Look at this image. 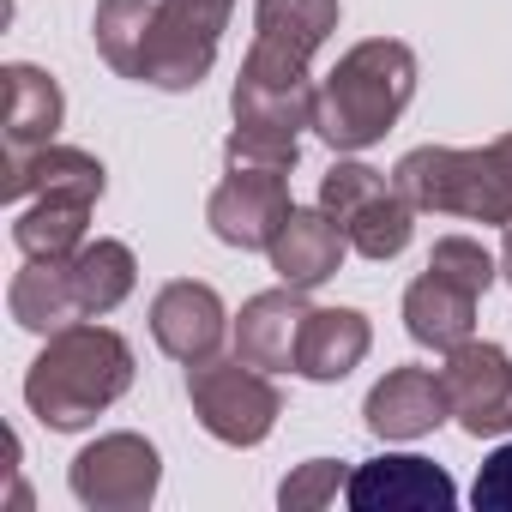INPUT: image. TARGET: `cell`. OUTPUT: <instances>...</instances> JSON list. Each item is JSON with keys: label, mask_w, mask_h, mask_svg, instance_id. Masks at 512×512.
I'll return each instance as SVG.
<instances>
[{"label": "cell", "mask_w": 512, "mask_h": 512, "mask_svg": "<svg viewBox=\"0 0 512 512\" xmlns=\"http://www.w3.org/2000/svg\"><path fill=\"white\" fill-rule=\"evenodd\" d=\"M151 13H157V0H97V13H91L97 55H103V61H109L121 79H139Z\"/></svg>", "instance_id": "23"}, {"label": "cell", "mask_w": 512, "mask_h": 512, "mask_svg": "<svg viewBox=\"0 0 512 512\" xmlns=\"http://www.w3.org/2000/svg\"><path fill=\"white\" fill-rule=\"evenodd\" d=\"M7 314L25 326V332H61L79 314V296H73V278H67V260H31L13 284H7Z\"/></svg>", "instance_id": "21"}, {"label": "cell", "mask_w": 512, "mask_h": 512, "mask_svg": "<svg viewBox=\"0 0 512 512\" xmlns=\"http://www.w3.org/2000/svg\"><path fill=\"white\" fill-rule=\"evenodd\" d=\"M428 272H440V278H452V284H464V290L488 296V284H494L500 260H494L482 241H470V235H440V241H434V253H428Z\"/></svg>", "instance_id": "25"}, {"label": "cell", "mask_w": 512, "mask_h": 512, "mask_svg": "<svg viewBox=\"0 0 512 512\" xmlns=\"http://www.w3.org/2000/svg\"><path fill=\"white\" fill-rule=\"evenodd\" d=\"M344 500L356 512H446L458 500V482L434 464V458H416V452H380L368 464L350 470V488Z\"/></svg>", "instance_id": "11"}, {"label": "cell", "mask_w": 512, "mask_h": 512, "mask_svg": "<svg viewBox=\"0 0 512 512\" xmlns=\"http://www.w3.org/2000/svg\"><path fill=\"white\" fill-rule=\"evenodd\" d=\"M476 290L440 278V272H422L410 290H404V332L422 344V350H458L470 332H476Z\"/></svg>", "instance_id": "18"}, {"label": "cell", "mask_w": 512, "mask_h": 512, "mask_svg": "<svg viewBox=\"0 0 512 512\" xmlns=\"http://www.w3.org/2000/svg\"><path fill=\"white\" fill-rule=\"evenodd\" d=\"M302 296L308 290H290V284L247 296L241 314H235V326H229L235 356L253 362V368H266V374L296 368V338H302V320H308V302Z\"/></svg>", "instance_id": "15"}, {"label": "cell", "mask_w": 512, "mask_h": 512, "mask_svg": "<svg viewBox=\"0 0 512 512\" xmlns=\"http://www.w3.org/2000/svg\"><path fill=\"white\" fill-rule=\"evenodd\" d=\"M127 386H133V344L115 326L73 320L49 332L43 356L31 362L25 404L43 428L73 434V428H91L115 398H127Z\"/></svg>", "instance_id": "1"}, {"label": "cell", "mask_w": 512, "mask_h": 512, "mask_svg": "<svg viewBox=\"0 0 512 512\" xmlns=\"http://www.w3.org/2000/svg\"><path fill=\"white\" fill-rule=\"evenodd\" d=\"M67 278H73V296H79V314L85 320H103L115 314L133 284H139V260H133V247L115 241V235H97L85 241L79 253H67Z\"/></svg>", "instance_id": "20"}, {"label": "cell", "mask_w": 512, "mask_h": 512, "mask_svg": "<svg viewBox=\"0 0 512 512\" xmlns=\"http://www.w3.org/2000/svg\"><path fill=\"white\" fill-rule=\"evenodd\" d=\"M368 344H374L368 314H356V308H308L302 338H296V374L314 380V386H332V380L362 368Z\"/></svg>", "instance_id": "17"}, {"label": "cell", "mask_w": 512, "mask_h": 512, "mask_svg": "<svg viewBox=\"0 0 512 512\" xmlns=\"http://www.w3.org/2000/svg\"><path fill=\"white\" fill-rule=\"evenodd\" d=\"M85 223H91L85 199H25L13 217V241L25 260H67V253H79L91 241Z\"/></svg>", "instance_id": "22"}, {"label": "cell", "mask_w": 512, "mask_h": 512, "mask_svg": "<svg viewBox=\"0 0 512 512\" xmlns=\"http://www.w3.org/2000/svg\"><path fill=\"white\" fill-rule=\"evenodd\" d=\"M446 416H452V404H446V386L434 368H392L386 380H374V392L362 404V422L374 440H422Z\"/></svg>", "instance_id": "13"}, {"label": "cell", "mask_w": 512, "mask_h": 512, "mask_svg": "<svg viewBox=\"0 0 512 512\" xmlns=\"http://www.w3.org/2000/svg\"><path fill=\"white\" fill-rule=\"evenodd\" d=\"M0 91H7V151L55 145L61 115H67V97H61V85L43 67H31V61L0 67Z\"/></svg>", "instance_id": "19"}, {"label": "cell", "mask_w": 512, "mask_h": 512, "mask_svg": "<svg viewBox=\"0 0 512 512\" xmlns=\"http://www.w3.org/2000/svg\"><path fill=\"white\" fill-rule=\"evenodd\" d=\"M187 404H193L199 428L223 446H260L284 416V392L272 386V374L241 362V356L193 362L187 368Z\"/></svg>", "instance_id": "5"}, {"label": "cell", "mask_w": 512, "mask_h": 512, "mask_svg": "<svg viewBox=\"0 0 512 512\" xmlns=\"http://www.w3.org/2000/svg\"><path fill=\"white\" fill-rule=\"evenodd\" d=\"M398 193L416 211L470 217V223H512V133L458 151V145H416L392 169Z\"/></svg>", "instance_id": "3"}, {"label": "cell", "mask_w": 512, "mask_h": 512, "mask_svg": "<svg viewBox=\"0 0 512 512\" xmlns=\"http://www.w3.org/2000/svg\"><path fill=\"white\" fill-rule=\"evenodd\" d=\"M290 211H296V199H290V169L229 163V175L217 181V193H211V205H205V223H211V235H217L223 247L266 253Z\"/></svg>", "instance_id": "9"}, {"label": "cell", "mask_w": 512, "mask_h": 512, "mask_svg": "<svg viewBox=\"0 0 512 512\" xmlns=\"http://www.w3.org/2000/svg\"><path fill=\"white\" fill-rule=\"evenodd\" d=\"M67 482H73V500L91 506V512H139V506L157 500L163 458H157V446L145 434H127L121 428V434H97L73 458Z\"/></svg>", "instance_id": "8"}, {"label": "cell", "mask_w": 512, "mask_h": 512, "mask_svg": "<svg viewBox=\"0 0 512 512\" xmlns=\"http://www.w3.org/2000/svg\"><path fill=\"white\" fill-rule=\"evenodd\" d=\"M500 278L512 284V223H506V247H500Z\"/></svg>", "instance_id": "27"}, {"label": "cell", "mask_w": 512, "mask_h": 512, "mask_svg": "<svg viewBox=\"0 0 512 512\" xmlns=\"http://www.w3.org/2000/svg\"><path fill=\"white\" fill-rule=\"evenodd\" d=\"M470 500H476V512H512V440L482 458V470L470 482Z\"/></svg>", "instance_id": "26"}, {"label": "cell", "mask_w": 512, "mask_h": 512, "mask_svg": "<svg viewBox=\"0 0 512 512\" xmlns=\"http://www.w3.org/2000/svg\"><path fill=\"white\" fill-rule=\"evenodd\" d=\"M344 488H350L344 458H308V464H296V470L278 482V506H284V512H320V506H332Z\"/></svg>", "instance_id": "24"}, {"label": "cell", "mask_w": 512, "mask_h": 512, "mask_svg": "<svg viewBox=\"0 0 512 512\" xmlns=\"http://www.w3.org/2000/svg\"><path fill=\"white\" fill-rule=\"evenodd\" d=\"M151 338L169 362H211L217 344L229 338V314H223V296L211 284H193V278H175L157 290L151 302Z\"/></svg>", "instance_id": "12"}, {"label": "cell", "mask_w": 512, "mask_h": 512, "mask_svg": "<svg viewBox=\"0 0 512 512\" xmlns=\"http://www.w3.org/2000/svg\"><path fill=\"white\" fill-rule=\"evenodd\" d=\"M338 31V0H253V49L235 79L253 85H314L308 67Z\"/></svg>", "instance_id": "7"}, {"label": "cell", "mask_w": 512, "mask_h": 512, "mask_svg": "<svg viewBox=\"0 0 512 512\" xmlns=\"http://www.w3.org/2000/svg\"><path fill=\"white\" fill-rule=\"evenodd\" d=\"M440 386H446V404L470 440L512 434V356L500 344L464 338L458 350H446Z\"/></svg>", "instance_id": "10"}, {"label": "cell", "mask_w": 512, "mask_h": 512, "mask_svg": "<svg viewBox=\"0 0 512 512\" xmlns=\"http://www.w3.org/2000/svg\"><path fill=\"white\" fill-rule=\"evenodd\" d=\"M416 97V55L398 37H368L338 55V67L320 79L314 133L332 151H368L392 133V121Z\"/></svg>", "instance_id": "2"}, {"label": "cell", "mask_w": 512, "mask_h": 512, "mask_svg": "<svg viewBox=\"0 0 512 512\" xmlns=\"http://www.w3.org/2000/svg\"><path fill=\"white\" fill-rule=\"evenodd\" d=\"M320 211L344 229V241L362 260H398L416 235V205L398 193L392 175L368 163H332L320 181Z\"/></svg>", "instance_id": "4"}, {"label": "cell", "mask_w": 512, "mask_h": 512, "mask_svg": "<svg viewBox=\"0 0 512 512\" xmlns=\"http://www.w3.org/2000/svg\"><path fill=\"white\" fill-rule=\"evenodd\" d=\"M103 163L79 145H37V151H7V181H0V193H7L13 205L25 199H85L97 205L103 199Z\"/></svg>", "instance_id": "14"}, {"label": "cell", "mask_w": 512, "mask_h": 512, "mask_svg": "<svg viewBox=\"0 0 512 512\" xmlns=\"http://www.w3.org/2000/svg\"><path fill=\"white\" fill-rule=\"evenodd\" d=\"M235 19V0H157L151 31H145V61H139V85L157 91H199L217 43Z\"/></svg>", "instance_id": "6"}, {"label": "cell", "mask_w": 512, "mask_h": 512, "mask_svg": "<svg viewBox=\"0 0 512 512\" xmlns=\"http://www.w3.org/2000/svg\"><path fill=\"white\" fill-rule=\"evenodd\" d=\"M344 253H350V241H344V229L314 205V211H290L284 217V229L272 235V247H266V260H272V272L290 284V290H320L326 278H338V266H344Z\"/></svg>", "instance_id": "16"}]
</instances>
